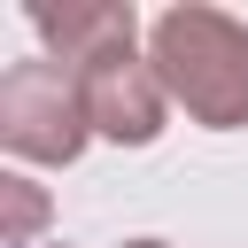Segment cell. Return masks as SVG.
<instances>
[{
    "label": "cell",
    "instance_id": "obj_1",
    "mask_svg": "<svg viewBox=\"0 0 248 248\" xmlns=\"http://www.w3.org/2000/svg\"><path fill=\"white\" fill-rule=\"evenodd\" d=\"M147 62L170 93V108H186L202 132H240L248 124V23L209 8V0H178L147 23Z\"/></svg>",
    "mask_w": 248,
    "mask_h": 248
},
{
    "label": "cell",
    "instance_id": "obj_2",
    "mask_svg": "<svg viewBox=\"0 0 248 248\" xmlns=\"http://www.w3.org/2000/svg\"><path fill=\"white\" fill-rule=\"evenodd\" d=\"M85 140H93V116L70 62L31 54L0 70V147L16 163H78Z\"/></svg>",
    "mask_w": 248,
    "mask_h": 248
},
{
    "label": "cell",
    "instance_id": "obj_3",
    "mask_svg": "<svg viewBox=\"0 0 248 248\" xmlns=\"http://www.w3.org/2000/svg\"><path fill=\"white\" fill-rule=\"evenodd\" d=\"M78 70V93H85V116L101 140L116 147H155L163 124H170V93L155 78V62L140 54V39H116V46H93Z\"/></svg>",
    "mask_w": 248,
    "mask_h": 248
},
{
    "label": "cell",
    "instance_id": "obj_4",
    "mask_svg": "<svg viewBox=\"0 0 248 248\" xmlns=\"http://www.w3.org/2000/svg\"><path fill=\"white\" fill-rule=\"evenodd\" d=\"M23 23L46 39V62H85L93 46H116V39H140V16L132 0H39L23 8Z\"/></svg>",
    "mask_w": 248,
    "mask_h": 248
},
{
    "label": "cell",
    "instance_id": "obj_5",
    "mask_svg": "<svg viewBox=\"0 0 248 248\" xmlns=\"http://www.w3.org/2000/svg\"><path fill=\"white\" fill-rule=\"evenodd\" d=\"M46 186H31L23 170H0V248H46Z\"/></svg>",
    "mask_w": 248,
    "mask_h": 248
},
{
    "label": "cell",
    "instance_id": "obj_6",
    "mask_svg": "<svg viewBox=\"0 0 248 248\" xmlns=\"http://www.w3.org/2000/svg\"><path fill=\"white\" fill-rule=\"evenodd\" d=\"M124 248H170V240H124Z\"/></svg>",
    "mask_w": 248,
    "mask_h": 248
},
{
    "label": "cell",
    "instance_id": "obj_7",
    "mask_svg": "<svg viewBox=\"0 0 248 248\" xmlns=\"http://www.w3.org/2000/svg\"><path fill=\"white\" fill-rule=\"evenodd\" d=\"M46 248H70V240H46Z\"/></svg>",
    "mask_w": 248,
    "mask_h": 248
}]
</instances>
